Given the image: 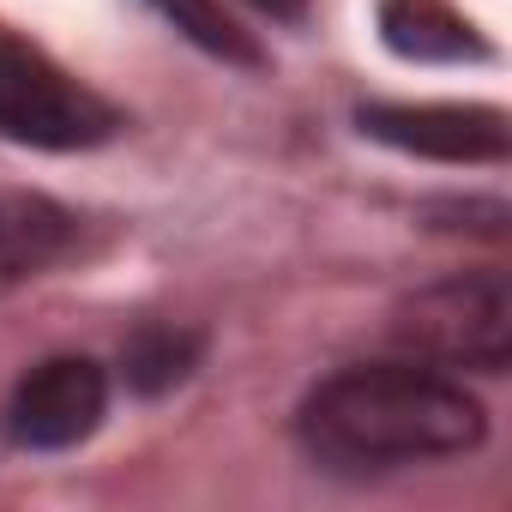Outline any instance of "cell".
I'll use <instances>...</instances> for the list:
<instances>
[{"label":"cell","mask_w":512,"mask_h":512,"mask_svg":"<svg viewBox=\"0 0 512 512\" xmlns=\"http://www.w3.org/2000/svg\"><path fill=\"white\" fill-rule=\"evenodd\" d=\"M488 416L464 380L428 362H362L302 398L296 440L338 476H374L476 452Z\"/></svg>","instance_id":"obj_1"},{"label":"cell","mask_w":512,"mask_h":512,"mask_svg":"<svg viewBox=\"0 0 512 512\" xmlns=\"http://www.w3.org/2000/svg\"><path fill=\"white\" fill-rule=\"evenodd\" d=\"M392 344L428 368L500 374L512 362V290L500 272H464L398 302Z\"/></svg>","instance_id":"obj_2"},{"label":"cell","mask_w":512,"mask_h":512,"mask_svg":"<svg viewBox=\"0 0 512 512\" xmlns=\"http://www.w3.org/2000/svg\"><path fill=\"white\" fill-rule=\"evenodd\" d=\"M115 127L121 115L91 85L61 73L43 49L0 37V139H19L37 151H91L115 139Z\"/></svg>","instance_id":"obj_3"},{"label":"cell","mask_w":512,"mask_h":512,"mask_svg":"<svg viewBox=\"0 0 512 512\" xmlns=\"http://www.w3.org/2000/svg\"><path fill=\"white\" fill-rule=\"evenodd\" d=\"M356 127L428 163H500L512 151L506 115L482 103H362Z\"/></svg>","instance_id":"obj_4"},{"label":"cell","mask_w":512,"mask_h":512,"mask_svg":"<svg viewBox=\"0 0 512 512\" xmlns=\"http://www.w3.org/2000/svg\"><path fill=\"white\" fill-rule=\"evenodd\" d=\"M109 410V374L91 356H49L13 392V440L31 452H67L97 434Z\"/></svg>","instance_id":"obj_5"},{"label":"cell","mask_w":512,"mask_h":512,"mask_svg":"<svg viewBox=\"0 0 512 512\" xmlns=\"http://www.w3.org/2000/svg\"><path fill=\"white\" fill-rule=\"evenodd\" d=\"M380 37L404 61H464V55H488V43L476 37V25L464 13H452L446 0H380Z\"/></svg>","instance_id":"obj_6"},{"label":"cell","mask_w":512,"mask_h":512,"mask_svg":"<svg viewBox=\"0 0 512 512\" xmlns=\"http://www.w3.org/2000/svg\"><path fill=\"white\" fill-rule=\"evenodd\" d=\"M199 350H205L199 332L169 326V320H151V326H139V332L127 338L121 374H127V386H133L139 398H163V392H175V386L199 368Z\"/></svg>","instance_id":"obj_7"},{"label":"cell","mask_w":512,"mask_h":512,"mask_svg":"<svg viewBox=\"0 0 512 512\" xmlns=\"http://www.w3.org/2000/svg\"><path fill=\"white\" fill-rule=\"evenodd\" d=\"M151 7H157L187 43H199L205 55L235 61V67H260V49H253V43L235 31V19L217 7V0H151Z\"/></svg>","instance_id":"obj_8"},{"label":"cell","mask_w":512,"mask_h":512,"mask_svg":"<svg viewBox=\"0 0 512 512\" xmlns=\"http://www.w3.org/2000/svg\"><path fill=\"white\" fill-rule=\"evenodd\" d=\"M260 13H272V19H284V25H296V19H308V0H253Z\"/></svg>","instance_id":"obj_9"},{"label":"cell","mask_w":512,"mask_h":512,"mask_svg":"<svg viewBox=\"0 0 512 512\" xmlns=\"http://www.w3.org/2000/svg\"><path fill=\"white\" fill-rule=\"evenodd\" d=\"M0 235H7V223H0Z\"/></svg>","instance_id":"obj_10"}]
</instances>
